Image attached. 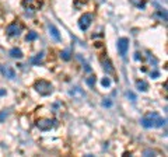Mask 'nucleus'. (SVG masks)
Wrapping results in <instances>:
<instances>
[{
    "label": "nucleus",
    "instance_id": "obj_1",
    "mask_svg": "<svg viewBox=\"0 0 168 157\" xmlns=\"http://www.w3.org/2000/svg\"><path fill=\"white\" fill-rule=\"evenodd\" d=\"M140 125L146 129H151V128H161L165 125V119L158 114V112H150L147 115H144L140 119Z\"/></svg>",
    "mask_w": 168,
    "mask_h": 157
},
{
    "label": "nucleus",
    "instance_id": "obj_2",
    "mask_svg": "<svg viewBox=\"0 0 168 157\" xmlns=\"http://www.w3.org/2000/svg\"><path fill=\"white\" fill-rule=\"evenodd\" d=\"M35 91H38L41 95H49L50 93L53 91V87H52V84H50L49 81H46V80H39V81H36L35 83Z\"/></svg>",
    "mask_w": 168,
    "mask_h": 157
},
{
    "label": "nucleus",
    "instance_id": "obj_3",
    "mask_svg": "<svg viewBox=\"0 0 168 157\" xmlns=\"http://www.w3.org/2000/svg\"><path fill=\"white\" fill-rule=\"evenodd\" d=\"M129 44H130V41L126 36H122V38L118 39L116 46H118V53L120 55V58H125L126 56V53L129 51Z\"/></svg>",
    "mask_w": 168,
    "mask_h": 157
},
{
    "label": "nucleus",
    "instance_id": "obj_4",
    "mask_svg": "<svg viewBox=\"0 0 168 157\" xmlns=\"http://www.w3.org/2000/svg\"><path fill=\"white\" fill-rule=\"evenodd\" d=\"M91 24H93V16L88 14V13H85L84 16H81L80 21H79V27H80L81 31H87Z\"/></svg>",
    "mask_w": 168,
    "mask_h": 157
},
{
    "label": "nucleus",
    "instance_id": "obj_5",
    "mask_svg": "<svg viewBox=\"0 0 168 157\" xmlns=\"http://www.w3.org/2000/svg\"><path fill=\"white\" fill-rule=\"evenodd\" d=\"M0 73L4 77L10 79V80H14L16 79V70L13 69V68H10V66H7V65H0Z\"/></svg>",
    "mask_w": 168,
    "mask_h": 157
},
{
    "label": "nucleus",
    "instance_id": "obj_6",
    "mask_svg": "<svg viewBox=\"0 0 168 157\" xmlns=\"http://www.w3.org/2000/svg\"><path fill=\"white\" fill-rule=\"evenodd\" d=\"M55 125H56V121H53V119L52 121L50 119H41L36 122V126L39 128V131H49Z\"/></svg>",
    "mask_w": 168,
    "mask_h": 157
},
{
    "label": "nucleus",
    "instance_id": "obj_7",
    "mask_svg": "<svg viewBox=\"0 0 168 157\" xmlns=\"http://www.w3.org/2000/svg\"><path fill=\"white\" fill-rule=\"evenodd\" d=\"M6 34L9 35V36H18V35L21 34V28L17 24H10L6 28Z\"/></svg>",
    "mask_w": 168,
    "mask_h": 157
},
{
    "label": "nucleus",
    "instance_id": "obj_8",
    "mask_svg": "<svg viewBox=\"0 0 168 157\" xmlns=\"http://www.w3.org/2000/svg\"><path fill=\"white\" fill-rule=\"evenodd\" d=\"M69 94H70L73 98H76V100H81V98L85 97V93H84L80 87H73L70 91H69Z\"/></svg>",
    "mask_w": 168,
    "mask_h": 157
},
{
    "label": "nucleus",
    "instance_id": "obj_9",
    "mask_svg": "<svg viewBox=\"0 0 168 157\" xmlns=\"http://www.w3.org/2000/svg\"><path fill=\"white\" fill-rule=\"evenodd\" d=\"M48 28H49V34L50 36L55 39V41H58V42H60V39H62V36H60V32H59V30L53 25V24H49L48 25Z\"/></svg>",
    "mask_w": 168,
    "mask_h": 157
},
{
    "label": "nucleus",
    "instance_id": "obj_10",
    "mask_svg": "<svg viewBox=\"0 0 168 157\" xmlns=\"http://www.w3.org/2000/svg\"><path fill=\"white\" fill-rule=\"evenodd\" d=\"M9 55L11 56V58H14V59H21L24 55H22V51L20 49V48H11L10 49V52H9Z\"/></svg>",
    "mask_w": 168,
    "mask_h": 157
},
{
    "label": "nucleus",
    "instance_id": "obj_11",
    "mask_svg": "<svg viewBox=\"0 0 168 157\" xmlns=\"http://www.w3.org/2000/svg\"><path fill=\"white\" fill-rule=\"evenodd\" d=\"M44 56H45V53H44V52L36 53L34 58H31V59H30V63H31V65H38V63H41V62H42V59H44Z\"/></svg>",
    "mask_w": 168,
    "mask_h": 157
},
{
    "label": "nucleus",
    "instance_id": "obj_12",
    "mask_svg": "<svg viewBox=\"0 0 168 157\" xmlns=\"http://www.w3.org/2000/svg\"><path fill=\"white\" fill-rule=\"evenodd\" d=\"M136 87H137V90H139V91L146 93V91L149 90V84H147V81H144V80H137Z\"/></svg>",
    "mask_w": 168,
    "mask_h": 157
},
{
    "label": "nucleus",
    "instance_id": "obj_13",
    "mask_svg": "<svg viewBox=\"0 0 168 157\" xmlns=\"http://www.w3.org/2000/svg\"><path fill=\"white\" fill-rule=\"evenodd\" d=\"M60 58H62L63 60H70V59H71V51H70V49L62 51V52H60Z\"/></svg>",
    "mask_w": 168,
    "mask_h": 157
},
{
    "label": "nucleus",
    "instance_id": "obj_14",
    "mask_svg": "<svg viewBox=\"0 0 168 157\" xmlns=\"http://www.w3.org/2000/svg\"><path fill=\"white\" fill-rule=\"evenodd\" d=\"M36 38H38V34H36L35 31H31V32H28V34H27V36H25V41H28V42H30V41H35Z\"/></svg>",
    "mask_w": 168,
    "mask_h": 157
},
{
    "label": "nucleus",
    "instance_id": "obj_15",
    "mask_svg": "<svg viewBox=\"0 0 168 157\" xmlns=\"http://www.w3.org/2000/svg\"><path fill=\"white\" fill-rule=\"evenodd\" d=\"M101 84H102V87L109 88V87H111V84H112V81H111V79H109V77H104V79L101 80Z\"/></svg>",
    "mask_w": 168,
    "mask_h": 157
},
{
    "label": "nucleus",
    "instance_id": "obj_16",
    "mask_svg": "<svg viewBox=\"0 0 168 157\" xmlns=\"http://www.w3.org/2000/svg\"><path fill=\"white\" fill-rule=\"evenodd\" d=\"M104 70H105L106 73H111V72L114 70V68L111 66V62H104Z\"/></svg>",
    "mask_w": 168,
    "mask_h": 157
},
{
    "label": "nucleus",
    "instance_id": "obj_17",
    "mask_svg": "<svg viewBox=\"0 0 168 157\" xmlns=\"http://www.w3.org/2000/svg\"><path fill=\"white\" fill-rule=\"evenodd\" d=\"M7 117H9V109H3V111L0 112V122H3Z\"/></svg>",
    "mask_w": 168,
    "mask_h": 157
},
{
    "label": "nucleus",
    "instance_id": "obj_18",
    "mask_svg": "<svg viewBox=\"0 0 168 157\" xmlns=\"http://www.w3.org/2000/svg\"><path fill=\"white\" fill-rule=\"evenodd\" d=\"M149 154L154 156V154H155V152H154V150H150V149H147V150H144V152H143V156H149Z\"/></svg>",
    "mask_w": 168,
    "mask_h": 157
},
{
    "label": "nucleus",
    "instance_id": "obj_19",
    "mask_svg": "<svg viewBox=\"0 0 168 157\" xmlns=\"http://www.w3.org/2000/svg\"><path fill=\"white\" fill-rule=\"evenodd\" d=\"M94 81H95V77H90V79H87V84L91 86V87L94 86Z\"/></svg>",
    "mask_w": 168,
    "mask_h": 157
},
{
    "label": "nucleus",
    "instance_id": "obj_20",
    "mask_svg": "<svg viewBox=\"0 0 168 157\" xmlns=\"http://www.w3.org/2000/svg\"><path fill=\"white\" fill-rule=\"evenodd\" d=\"M102 105H104V107H111V105H112V101H109V98H108V100L102 101Z\"/></svg>",
    "mask_w": 168,
    "mask_h": 157
},
{
    "label": "nucleus",
    "instance_id": "obj_21",
    "mask_svg": "<svg viewBox=\"0 0 168 157\" xmlns=\"http://www.w3.org/2000/svg\"><path fill=\"white\" fill-rule=\"evenodd\" d=\"M126 95H128V97H130V98H132V101H136V97H134V95L132 94V93H128Z\"/></svg>",
    "mask_w": 168,
    "mask_h": 157
},
{
    "label": "nucleus",
    "instance_id": "obj_22",
    "mask_svg": "<svg viewBox=\"0 0 168 157\" xmlns=\"http://www.w3.org/2000/svg\"><path fill=\"white\" fill-rule=\"evenodd\" d=\"M151 77H153V79H157V77H158V72H153V73H151Z\"/></svg>",
    "mask_w": 168,
    "mask_h": 157
},
{
    "label": "nucleus",
    "instance_id": "obj_23",
    "mask_svg": "<svg viewBox=\"0 0 168 157\" xmlns=\"http://www.w3.org/2000/svg\"><path fill=\"white\" fill-rule=\"evenodd\" d=\"M4 93H6L4 90H0V95H1V94H4Z\"/></svg>",
    "mask_w": 168,
    "mask_h": 157
}]
</instances>
